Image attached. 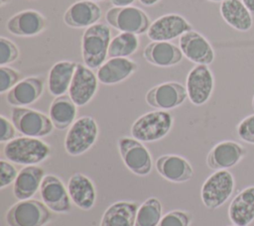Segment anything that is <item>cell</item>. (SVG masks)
<instances>
[{
  "label": "cell",
  "mask_w": 254,
  "mask_h": 226,
  "mask_svg": "<svg viewBox=\"0 0 254 226\" xmlns=\"http://www.w3.org/2000/svg\"><path fill=\"white\" fill-rule=\"evenodd\" d=\"M136 0H110L113 7H126L131 6Z\"/></svg>",
  "instance_id": "38"
},
{
  "label": "cell",
  "mask_w": 254,
  "mask_h": 226,
  "mask_svg": "<svg viewBox=\"0 0 254 226\" xmlns=\"http://www.w3.org/2000/svg\"><path fill=\"white\" fill-rule=\"evenodd\" d=\"M6 30L16 37H35L48 27V19L39 11L27 9L11 16L6 21Z\"/></svg>",
  "instance_id": "16"
},
{
  "label": "cell",
  "mask_w": 254,
  "mask_h": 226,
  "mask_svg": "<svg viewBox=\"0 0 254 226\" xmlns=\"http://www.w3.org/2000/svg\"><path fill=\"white\" fill-rule=\"evenodd\" d=\"M155 167L162 177L172 182H185L193 175L191 165L179 155H163L157 159Z\"/></svg>",
  "instance_id": "21"
},
{
  "label": "cell",
  "mask_w": 254,
  "mask_h": 226,
  "mask_svg": "<svg viewBox=\"0 0 254 226\" xmlns=\"http://www.w3.org/2000/svg\"><path fill=\"white\" fill-rule=\"evenodd\" d=\"M161 0H139V2L143 5V6H146V7H151V6H154L156 4H158Z\"/></svg>",
  "instance_id": "40"
},
{
  "label": "cell",
  "mask_w": 254,
  "mask_h": 226,
  "mask_svg": "<svg viewBox=\"0 0 254 226\" xmlns=\"http://www.w3.org/2000/svg\"><path fill=\"white\" fill-rule=\"evenodd\" d=\"M111 39L107 24L96 23L84 30L80 46L82 60L87 67L97 69L106 60Z\"/></svg>",
  "instance_id": "1"
},
{
  "label": "cell",
  "mask_w": 254,
  "mask_h": 226,
  "mask_svg": "<svg viewBox=\"0 0 254 226\" xmlns=\"http://www.w3.org/2000/svg\"><path fill=\"white\" fill-rule=\"evenodd\" d=\"M44 87L45 82L41 76H28L7 92L6 100L14 107L29 106L42 96Z\"/></svg>",
  "instance_id": "19"
},
{
  "label": "cell",
  "mask_w": 254,
  "mask_h": 226,
  "mask_svg": "<svg viewBox=\"0 0 254 226\" xmlns=\"http://www.w3.org/2000/svg\"><path fill=\"white\" fill-rule=\"evenodd\" d=\"M40 195L42 201L50 210L56 213H68L71 210V199L62 179L55 174L44 176L41 186Z\"/></svg>",
  "instance_id": "14"
},
{
  "label": "cell",
  "mask_w": 254,
  "mask_h": 226,
  "mask_svg": "<svg viewBox=\"0 0 254 226\" xmlns=\"http://www.w3.org/2000/svg\"><path fill=\"white\" fill-rule=\"evenodd\" d=\"M219 13L223 21L238 32H248L253 27V15L241 0H224Z\"/></svg>",
  "instance_id": "26"
},
{
  "label": "cell",
  "mask_w": 254,
  "mask_h": 226,
  "mask_svg": "<svg viewBox=\"0 0 254 226\" xmlns=\"http://www.w3.org/2000/svg\"><path fill=\"white\" fill-rule=\"evenodd\" d=\"M191 214L185 210H172L162 216L158 226H190Z\"/></svg>",
  "instance_id": "33"
},
{
  "label": "cell",
  "mask_w": 254,
  "mask_h": 226,
  "mask_svg": "<svg viewBox=\"0 0 254 226\" xmlns=\"http://www.w3.org/2000/svg\"><path fill=\"white\" fill-rule=\"evenodd\" d=\"M251 105H252V108H253V110H254V95H253V97H252V102H251Z\"/></svg>",
  "instance_id": "43"
},
{
  "label": "cell",
  "mask_w": 254,
  "mask_h": 226,
  "mask_svg": "<svg viewBox=\"0 0 254 226\" xmlns=\"http://www.w3.org/2000/svg\"><path fill=\"white\" fill-rule=\"evenodd\" d=\"M21 80V73L8 66H0V93L3 94L8 92Z\"/></svg>",
  "instance_id": "34"
},
{
  "label": "cell",
  "mask_w": 254,
  "mask_h": 226,
  "mask_svg": "<svg viewBox=\"0 0 254 226\" xmlns=\"http://www.w3.org/2000/svg\"><path fill=\"white\" fill-rule=\"evenodd\" d=\"M105 21L120 32L135 35L147 33L152 23L145 11L133 5L108 9L105 13Z\"/></svg>",
  "instance_id": "7"
},
{
  "label": "cell",
  "mask_w": 254,
  "mask_h": 226,
  "mask_svg": "<svg viewBox=\"0 0 254 226\" xmlns=\"http://www.w3.org/2000/svg\"><path fill=\"white\" fill-rule=\"evenodd\" d=\"M90 1H93V2H98V1H102V0H90Z\"/></svg>",
  "instance_id": "44"
},
{
  "label": "cell",
  "mask_w": 254,
  "mask_h": 226,
  "mask_svg": "<svg viewBox=\"0 0 254 226\" xmlns=\"http://www.w3.org/2000/svg\"><path fill=\"white\" fill-rule=\"evenodd\" d=\"M236 133L240 140L254 145V114L243 118L236 126Z\"/></svg>",
  "instance_id": "35"
},
{
  "label": "cell",
  "mask_w": 254,
  "mask_h": 226,
  "mask_svg": "<svg viewBox=\"0 0 254 226\" xmlns=\"http://www.w3.org/2000/svg\"><path fill=\"white\" fill-rule=\"evenodd\" d=\"M102 16L100 6L90 0H78L73 2L64 14V22L73 29L88 28L96 23Z\"/></svg>",
  "instance_id": "18"
},
{
  "label": "cell",
  "mask_w": 254,
  "mask_h": 226,
  "mask_svg": "<svg viewBox=\"0 0 254 226\" xmlns=\"http://www.w3.org/2000/svg\"><path fill=\"white\" fill-rule=\"evenodd\" d=\"M144 58L151 64L160 67L174 66L180 63L184 57L180 47L171 42L149 43L143 52Z\"/></svg>",
  "instance_id": "23"
},
{
  "label": "cell",
  "mask_w": 254,
  "mask_h": 226,
  "mask_svg": "<svg viewBox=\"0 0 254 226\" xmlns=\"http://www.w3.org/2000/svg\"><path fill=\"white\" fill-rule=\"evenodd\" d=\"M140 46L138 35L120 32L111 39L108 56L109 57H129L135 54Z\"/></svg>",
  "instance_id": "30"
},
{
  "label": "cell",
  "mask_w": 254,
  "mask_h": 226,
  "mask_svg": "<svg viewBox=\"0 0 254 226\" xmlns=\"http://www.w3.org/2000/svg\"><path fill=\"white\" fill-rule=\"evenodd\" d=\"M45 170L39 166H26L21 169L13 183V194L18 200L32 198L40 189Z\"/></svg>",
  "instance_id": "25"
},
{
  "label": "cell",
  "mask_w": 254,
  "mask_h": 226,
  "mask_svg": "<svg viewBox=\"0 0 254 226\" xmlns=\"http://www.w3.org/2000/svg\"><path fill=\"white\" fill-rule=\"evenodd\" d=\"M77 105L72 101L69 95H61L55 97L49 109V117L58 130L69 128L75 121Z\"/></svg>",
  "instance_id": "29"
},
{
  "label": "cell",
  "mask_w": 254,
  "mask_h": 226,
  "mask_svg": "<svg viewBox=\"0 0 254 226\" xmlns=\"http://www.w3.org/2000/svg\"><path fill=\"white\" fill-rule=\"evenodd\" d=\"M179 47L184 56L195 64L209 65L215 58V52L208 40L197 31L190 30L179 38Z\"/></svg>",
  "instance_id": "13"
},
{
  "label": "cell",
  "mask_w": 254,
  "mask_h": 226,
  "mask_svg": "<svg viewBox=\"0 0 254 226\" xmlns=\"http://www.w3.org/2000/svg\"><path fill=\"white\" fill-rule=\"evenodd\" d=\"M188 97L187 88L178 81L155 85L145 95L147 104L158 110H171L182 105Z\"/></svg>",
  "instance_id": "11"
},
{
  "label": "cell",
  "mask_w": 254,
  "mask_h": 226,
  "mask_svg": "<svg viewBox=\"0 0 254 226\" xmlns=\"http://www.w3.org/2000/svg\"><path fill=\"white\" fill-rule=\"evenodd\" d=\"M76 63L70 60H60L51 67L48 73V90L53 96L64 95L68 91Z\"/></svg>",
  "instance_id": "27"
},
{
  "label": "cell",
  "mask_w": 254,
  "mask_h": 226,
  "mask_svg": "<svg viewBox=\"0 0 254 226\" xmlns=\"http://www.w3.org/2000/svg\"><path fill=\"white\" fill-rule=\"evenodd\" d=\"M19 170L13 163L5 160H0V188H4L14 183Z\"/></svg>",
  "instance_id": "36"
},
{
  "label": "cell",
  "mask_w": 254,
  "mask_h": 226,
  "mask_svg": "<svg viewBox=\"0 0 254 226\" xmlns=\"http://www.w3.org/2000/svg\"><path fill=\"white\" fill-rule=\"evenodd\" d=\"M20 56V51L17 45L11 40L0 38V65H8L16 61Z\"/></svg>",
  "instance_id": "32"
},
{
  "label": "cell",
  "mask_w": 254,
  "mask_h": 226,
  "mask_svg": "<svg viewBox=\"0 0 254 226\" xmlns=\"http://www.w3.org/2000/svg\"><path fill=\"white\" fill-rule=\"evenodd\" d=\"M192 30L190 23L182 15L165 14L151 23L147 36L154 42H170Z\"/></svg>",
  "instance_id": "12"
},
{
  "label": "cell",
  "mask_w": 254,
  "mask_h": 226,
  "mask_svg": "<svg viewBox=\"0 0 254 226\" xmlns=\"http://www.w3.org/2000/svg\"><path fill=\"white\" fill-rule=\"evenodd\" d=\"M16 127L14 126L13 122L6 118L4 115L0 116V142L7 143L16 136Z\"/></svg>",
  "instance_id": "37"
},
{
  "label": "cell",
  "mask_w": 254,
  "mask_h": 226,
  "mask_svg": "<svg viewBox=\"0 0 254 226\" xmlns=\"http://www.w3.org/2000/svg\"><path fill=\"white\" fill-rule=\"evenodd\" d=\"M161 218V201L157 197H149L138 207L135 226H158Z\"/></svg>",
  "instance_id": "31"
},
{
  "label": "cell",
  "mask_w": 254,
  "mask_h": 226,
  "mask_svg": "<svg viewBox=\"0 0 254 226\" xmlns=\"http://www.w3.org/2000/svg\"><path fill=\"white\" fill-rule=\"evenodd\" d=\"M228 217L233 225L248 226L254 220V185L239 191L228 206Z\"/></svg>",
  "instance_id": "24"
},
{
  "label": "cell",
  "mask_w": 254,
  "mask_h": 226,
  "mask_svg": "<svg viewBox=\"0 0 254 226\" xmlns=\"http://www.w3.org/2000/svg\"><path fill=\"white\" fill-rule=\"evenodd\" d=\"M98 79L93 70L84 63H76L75 71L68 89V95L77 107L89 103L96 94Z\"/></svg>",
  "instance_id": "15"
},
{
  "label": "cell",
  "mask_w": 254,
  "mask_h": 226,
  "mask_svg": "<svg viewBox=\"0 0 254 226\" xmlns=\"http://www.w3.org/2000/svg\"><path fill=\"white\" fill-rule=\"evenodd\" d=\"M229 226H236V225H229Z\"/></svg>",
  "instance_id": "45"
},
{
  "label": "cell",
  "mask_w": 254,
  "mask_h": 226,
  "mask_svg": "<svg viewBox=\"0 0 254 226\" xmlns=\"http://www.w3.org/2000/svg\"><path fill=\"white\" fill-rule=\"evenodd\" d=\"M11 121L19 133L33 138L46 137L55 128L49 116L28 107H14L11 111Z\"/></svg>",
  "instance_id": "8"
},
{
  "label": "cell",
  "mask_w": 254,
  "mask_h": 226,
  "mask_svg": "<svg viewBox=\"0 0 254 226\" xmlns=\"http://www.w3.org/2000/svg\"><path fill=\"white\" fill-rule=\"evenodd\" d=\"M7 161L24 166H35L48 159L51 147L40 138L18 137L7 142L3 147Z\"/></svg>",
  "instance_id": "2"
},
{
  "label": "cell",
  "mask_w": 254,
  "mask_h": 226,
  "mask_svg": "<svg viewBox=\"0 0 254 226\" xmlns=\"http://www.w3.org/2000/svg\"><path fill=\"white\" fill-rule=\"evenodd\" d=\"M117 147L124 165L133 173L145 176L152 170V157L144 144L133 137H121Z\"/></svg>",
  "instance_id": "9"
},
{
  "label": "cell",
  "mask_w": 254,
  "mask_h": 226,
  "mask_svg": "<svg viewBox=\"0 0 254 226\" xmlns=\"http://www.w3.org/2000/svg\"><path fill=\"white\" fill-rule=\"evenodd\" d=\"M247 154L246 148L240 143L225 140L214 145L206 157V165L213 170H228L236 166Z\"/></svg>",
  "instance_id": "17"
},
{
  "label": "cell",
  "mask_w": 254,
  "mask_h": 226,
  "mask_svg": "<svg viewBox=\"0 0 254 226\" xmlns=\"http://www.w3.org/2000/svg\"><path fill=\"white\" fill-rule=\"evenodd\" d=\"M10 1H11V0H0V6L3 7V6H5L6 4L10 3Z\"/></svg>",
  "instance_id": "41"
},
{
  "label": "cell",
  "mask_w": 254,
  "mask_h": 226,
  "mask_svg": "<svg viewBox=\"0 0 254 226\" xmlns=\"http://www.w3.org/2000/svg\"><path fill=\"white\" fill-rule=\"evenodd\" d=\"M67 191L70 199L78 208L90 210L96 201V189L93 181L81 172H74L67 181Z\"/></svg>",
  "instance_id": "22"
},
{
  "label": "cell",
  "mask_w": 254,
  "mask_h": 226,
  "mask_svg": "<svg viewBox=\"0 0 254 226\" xmlns=\"http://www.w3.org/2000/svg\"><path fill=\"white\" fill-rule=\"evenodd\" d=\"M137 210L134 201H116L106 208L99 226H135Z\"/></svg>",
  "instance_id": "28"
},
{
  "label": "cell",
  "mask_w": 254,
  "mask_h": 226,
  "mask_svg": "<svg viewBox=\"0 0 254 226\" xmlns=\"http://www.w3.org/2000/svg\"><path fill=\"white\" fill-rule=\"evenodd\" d=\"M207 1H209V2H214V3H221L222 1H224V0H207Z\"/></svg>",
  "instance_id": "42"
},
{
  "label": "cell",
  "mask_w": 254,
  "mask_h": 226,
  "mask_svg": "<svg viewBox=\"0 0 254 226\" xmlns=\"http://www.w3.org/2000/svg\"><path fill=\"white\" fill-rule=\"evenodd\" d=\"M99 129L97 122L91 116H81L68 128L64 147L70 156H80L87 152L96 142Z\"/></svg>",
  "instance_id": "4"
},
{
  "label": "cell",
  "mask_w": 254,
  "mask_h": 226,
  "mask_svg": "<svg viewBox=\"0 0 254 226\" xmlns=\"http://www.w3.org/2000/svg\"><path fill=\"white\" fill-rule=\"evenodd\" d=\"M173 123L174 118L168 111H150L141 115L133 122L131 135L142 143L156 142L169 134Z\"/></svg>",
  "instance_id": "3"
},
{
  "label": "cell",
  "mask_w": 254,
  "mask_h": 226,
  "mask_svg": "<svg viewBox=\"0 0 254 226\" xmlns=\"http://www.w3.org/2000/svg\"><path fill=\"white\" fill-rule=\"evenodd\" d=\"M243 4L248 8V10L254 15V0H241Z\"/></svg>",
  "instance_id": "39"
},
{
  "label": "cell",
  "mask_w": 254,
  "mask_h": 226,
  "mask_svg": "<svg viewBox=\"0 0 254 226\" xmlns=\"http://www.w3.org/2000/svg\"><path fill=\"white\" fill-rule=\"evenodd\" d=\"M8 226H45L52 220L49 207L37 199L19 200L5 215Z\"/></svg>",
  "instance_id": "5"
},
{
  "label": "cell",
  "mask_w": 254,
  "mask_h": 226,
  "mask_svg": "<svg viewBox=\"0 0 254 226\" xmlns=\"http://www.w3.org/2000/svg\"><path fill=\"white\" fill-rule=\"evenodd\" d=\"M188 98L195 106L205 104L214 89V75L208 65L195 64L186 79Z\"/></svg>",
  "instance_id": "10"
},
{
  "label": "cell",
  "mask_w": 254,
  "mask_h": 226,
  "mask_svg": "<svg viewBox=\"0 0 254 226\" xmlns=\"http://www.w3.org/2000/svg\"><path fill=\"white\" fill-rule=\"evenodd\" d=\"M138 68V64L129 57H109L96 70L100 83L113 85L130 77Z\"/></svg>",
  "instance_id": "20"
},
{
  "label": "cell",
  "mask_w": 254,
  "mask_h": 226,
  "mask_svg": "<svg viewBox=\"0 0 254 226\" xmlns=\"http://www.w3.org/2000/svg\"><path fill=\"white\" fill-rule=\"evenodd\" d=\"M234 187L235 179L229 170H215L201 185V201L206 208L214 210L222 206L230 198Z\"/></svg>",
  "instance_id": "6"
}]
</instances>
